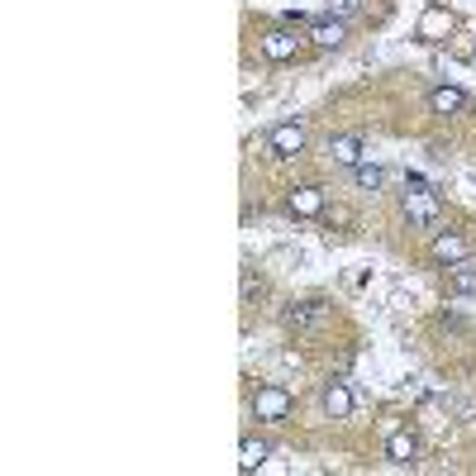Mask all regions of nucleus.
Here are the masks:
<instances>
[{
  "mask_svg": "<svg viewBox=\"0 0 476 476\" xmlns=\"http://www.w3.org/2000/svg\"><path fill=\"white\" fill-rule=\"evenodd\" d=\"M329 315H333L329 300H291L282 324H286V333H296V339H315V333L329 324Z\"/></svg>",
  "mask_w": 476,
  "mask_h": 476,
  "instance_id": "f257e3e1",
  "label": "nucleus"
},
{
  "mask_svg": "<svg viewBox=\"0 0 476 476\" xmlns=\"http://www.w3.org/2000/svg\"><path fill=\"white\" fill-rule=\"evenodd\" d=\"M439 215H443L439 195H433L419 176H410V186H405V219L419 224V229H429V224H439Z\"/></svg>",
  "mask_w": 476,
  "mask_h": 476,
  "instance_id": "f03ea898",
  "label": "nucleus"
},
{
  "mask_svg": "<svg viewBox=\"0 0 476 476\" xmlns=\"http://www.w3.org/2000/svg\"><path fill=\"white\" fill-rule=\"evenodd\" d=\"M253 414L262 419V424H282V419H291V390L286 386H258Z\"/></svg>",
  "mask_w": 476,
  "mask_h": 476,
  "instance_id": "7ed1b4c3",
  "label": "nucleus"
},
{
  "mask_svg": "<svg viewBox=\"0 0 476 476\" xmlns=\"http://www.w3.org/2000/svg\"><path fill=\"white\" fill-rule=\"evenodd\" d=\"M300 152H305V124L300 119H286L267 134V158H300Z\"/></svg>",
  "mask_w": 476,
  "mask_h": 476,
  "instance_id": "20e7f679",
  "label": "nucleus"
},
{
  "mask_svg": "<svg viewBox=\"0 0 476 476\" xmlns=\"http://www.w3.org/2000/svg\"><path fill=\"white\" fill-rule=\"evenodd\" d=\"M258 48H262V58H267V62H291L300 53V38H296V29H286V24H282V29L262 34Z\"/></svg>",
  "mask_w": 476,
  "mask_h": 476,
  "instance_id": "39448f33",
  "label": "nucleus"
},
{
  "mask_svg": "<svg viewBox=\"0 0 476 476\" xmlns=\"http://www.w3.org/2000/svg\"><path fill=\"white\" fill-rule=\"evenodd\" d=\"M429 110H433V115H443V119L467 115V110H472V95L462 91V86H433V91H429Z\"/></svg>",
  "mask_w": 476,
  "mask_h": 476,
  "instance_id": "423d86ee",
  "label": "nucleus"
},
{
  "mask_svg": "<svg viewBox=\"0 0 476 476\" xmlns=\"http://www.w3.org/2000/svg\"><path fill=\"white\" fill-rule=\"evenodd\" d=\"M286 209L296 219H319V215H324V186H291Z\"/></svg>",
  "mask_w": 476,
  "mask_h": 476,
  "instance_id": "0eeeda50",
  "label": "nucleus"
},
{
  "mask_svg": "<svg viewBox=\"0 0 476 476\" xmlns=\"http://www.w3.org/2000/svg\"><path fill=\"white\" fill-rule=\"evenodd\" d=\"M329 158L333 162H343V167H357V162H367V148H362V138L357 134H329Z\"/></svg>",
  "mask_w": 476,
  "mask_h": 476,
  "instance_id": "6e6552de",
  "label": "nucleus"
},
{
  "mask_svg": "<svg viewBox=\"0 0 476 476\" xmlns=\"http://www.w3.org/2000/svg\"><path fill=\"white\" fill-rule=\"evenodd\" d=\"M343 38H348V24L343 20H333V15H324V20H310V44L315 48H343Z\"/></svg>",
  "mask_w": 476,
  "mask_h": 476,
  "instance_id": "1a4fd4ad",
  "label": "nucleus"
},
{
  "mask_svg": "<svg viewBox=\"0 0 476 476\" xmlns=\"http://www.w3.org/2000/svg\"><path fill=\"white\" fill-rule=\"evenodd\" d=\"M429 253H433V262H447V267H453V262H467L472 258V243L462 234H439Z\"/></svg>",
  "mask_w": 476,
  "mask_h": 476,
  "instance_id": "9d476101",
  "label": "nucleus"
},
{
  "mask_svg": "<svg viewBox=\"0 0 476 476\" xmlns=\"http://www.w3.org/2000/svg\"><path fill=\"white\" fill-rule=\"evenodd\" d=\"M414 453H419V443H414L410 429H396V433L386 439V457L396 462V467H414Z\"/></svg>",
  "mask_w": 476,
  "mask_h": 476,
  "instance_id": "9b49d317",
  "label": "nucleus"
},
{
  "mask_svg": "<svg viewBox=\"0 0 476 476\" xmlns=\"http://www.w3.org/2000/svg\"><path fill=\"white\" fill-rule=\"evenodd\" d=\"M319 400H324V414L329 419H348V414H353V390H348L343 382H329Z\"/></svg>",
  "mask_w": 476,
  "mask_h": 476,
  "instance_id": "f8f14e48",
  "label": "nucleus"
},
{
  "mask_svg": "<svg viewBox=\"0 0 476 476\" xmlns=\"http://www.w3.org/2000/svg\"><path fill=\"white\" fill-rule=\"evenodd\" d=\"M267 453H272L267 439H243V443H238V467H243V472H258L262 462H267Z\"/></svg>",
  "mask_w": 476,
  "mask_h": 476,
  "instance_id": "ddd939ff",
  "label": "nucleus"
},
{
  "mask_svg": "<svg viewBox=\"0 0 476 476\" xmlns=\"http://www.w3.org/2000/svg\"><path fill=\"white\" fill-rule=\"evenodd\" d=\"M382 181H386V172L376 162H357L353 167V186L357 191H382Z\"/></svg>",
  "mask_w": 476,
  "mask_h": 476,
  "instance_id": "4468645a",
  "label": "nucleus"
},
{
  "mask_svg": "<svg viewBox=\"0 0 476 476\" xmlns=\"http://www.w3.org/2000/svg\"><path fill=\"white\" fill-rule=\"evenodd\" d=\"M453 291H457V296H476V267H472V258L467 262H453Z\"/></svg>",
  "mask_w": 476,
  "mask_h": 476,
  "instance_id": "2eb2a0df",
  "label": "nucleus"
},
{
  "mask_svg": "<svg viewBox=\"0 0 476 476\" xmlns=\"http://www.w3.org/2000/svg\"><path fill=\"white\" fill-rule=\"evenodd\" d=\"M353 10H362V0H329V15H333V20L353 15Z\"/></svg>",
  "mask_w": 476,
  "mask_h": 476,
  "instance_id": "dca6fc26",
  "label": "nucleus"
},
{
  "mask_svg": "<svg viewBox=\"0 0 476 476\" xmlns=\"http://www.w3.org/2000/svg\"><path fill=\"white\" fill-rule=\"evenodd\" d=\"M258 296H262V282H258L253 272H243V305H253Z\"/></svg>",
  "mask_w": 476,
  "mask_h": 476,
  "instance_id": "f3484780",
  "label": "nucleus"
}]
</instances>
